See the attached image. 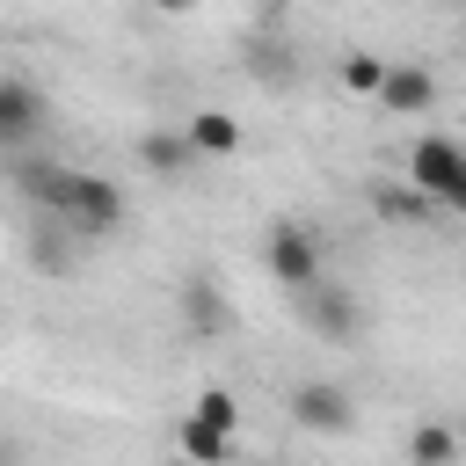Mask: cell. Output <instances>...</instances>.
<instances>
[{
    "label": "cell",
    "mask_w": 466,
    "mask_h": 466,
    "mask_svg": "<svg viewBox=\"0 0 466 466\" xmlns=\"http://www.w3.org/2000/svg\"><path fill=\"white\" fill-rule=\"evenodd\" d=\"M262 269L277 277V291H306V284H320V233L299 226V218H277L269 240H262Z\"/></svg>",
    "instance_id": "cell-3"
},
{
    "label": "cell",
    "mask_w": 466,
    "mask_h": 466,
    "mask_svg": "<svg viewBox=\"0 0 466 466\" xmlns=\"http://www.w3.org/2000/svg\"><path fill=\"white\" fill-rule=\"evenodd\" d=\"M175 451H189V459H233V430L189 408V415L175 422Z\"/></svg>",
    "instance_id": "cell-11"
},
{
    "label": "cell",
    "mask_w": 466,
    "mask_h": 466,
    "mask_svg": "<svg viewBox=\"0 0 466 466\" xmlns=\"http://www.w3.org/2000/svg\"><path fill=\"white\" fill-rule=\"evenodd\" d=\"M189 408H197V415H211V422H226V430H240V400H233L226 386H204Z\"/></svg>",
    "instance_id": "cell-14"
},
{
    "label": "cell",
    "mask_w": 466,
    "mask_h": 466,
    "mask_svg": "<svg viewBox=\"0 0 466 466\" xmlns=\"http://www.w3.org/2000/svg\"><path fill=\"white\" fill-rule=\"evenodd\" d=\"M408 459H415V466H451V459H466V437L422 422V430H408Z\"/></svg>",
    "instance_id": "cell-12"
},
{
    "label": "cell",
    "mask_w": 466,
    "mask_h": 466,
    "mask_svg": "<svg viewBox=\"0 0 466 466\" xmlns=\"http://www.w3.org/2000/svg\"><path fill=\"white\" fill-rule=\"evenodd\" d=\"M291 306H299V328H306V335H320V342H350V335L364 328L357 299H350V291H335L328 277H320V284H306V291H291Z\"/></svg>",
    "instance_id": "cell-5"
},
{
    "label": "cell",
    "mask_w": 466,
    "mask_h": 466,
    "mask_svg": "<svg viewBox=\"0 0 466 466\" xmlns=\"http://www.w3.org/2000/svg\"><path fill=\"white\" fill-rule=\"evenodd\" d=\"M284 408H291V422H299V430H313V437H335V430H350V422H357V393H350V386H335V379H299Z\"/></svg>",
    "instance_id": "cell-4"
},
{
    "label": "cell",
    "mask_w": 466,
    "mask_h": 466,
    "mask_svg": "<svg viewBox=\"0 0 466 466\" xmlns=\"http://www.w3.org/2000/svg\"><path fill=\"white\" fill-rule=\"evenodd\" d=\"M371 102H379L386 116H430V102H437V80H430L422 66H408V58H393Z\"/></svg>",
    "instance_id": "cell-6"
},
{
    "label": "cell",
    "mask_w": 466,
    "mask_h": 466,
    "mask_svg": "<svg viewBox=\"0 0 466 466\" xmlns=\"http://www.w3.org/2000/svg\"><path fill=\"white\" fill-rule=\"evenodd\" d=\"M182 131L197 138L204 160H233V153H240V116H226V109H189Z\"/></svg>",
    "instance_id": "cell-10"
},
{
    "label": "cell",
    "mask_w": 466,
    "mask_h": 466,
    "mask_svg": "<svg viewBox=\"0 0 466 466\" xmlns=\"http://www.w3.org/2000/svg\"><path fill=\"white\" fill-rule=\"evenodd\" d=\"M15 197L29 204V211H51V218H66L80 240H109L124 218H131V204H124V189L109 182V175H87V167H66V160H29V153H15Z\"/></svg>",
    "instance_id": "cell-1"
},
{
    "label": "cell",
    "mask_w": 466,
    "mask_h": 466,
    "mask_svg": "<svg viewBox=\"0 0 466 466\" xmlns=\"http://www.w3.org/2000/svg\"><path fill=\"white\" fill-rule=\"evenodd\" d=\"M175 306H182V328H189V335H226V328H233V299H226L211 277H189V284L175 291Z\"/></svg>",
    "instance_id": "cell-9"
},
{
    "label": "cell",
    "mask_w": 466,
    "mask_h": 466,
    "mask_svg": "<svg viewBox=\"0 0 466 466\" xmlns=\"http://www.w3.org/2000/svg\"><path fill=\"white\" fill-rule=\"evenodd\" d=\"M408 182H415L430 204H444V211L466 218V146H459V138L422 131V138L408 146Z\"/></svg>",
    "instance_id": "cell-2"
},
{
    "label": "cell",
    "mask_w": 466,
    "mask_h": 466,
    "mask_svg": "<svg viewBox=\"0 0 466 466\" xmlns=\"http://www.w3.org/2000/svg\"><path fill=\"white\" fill-rule=\"evenodd\" d=\"M197 160H204V153H197L189 131H146V138H138V167L160 175V182H189Z\"/></svg>",
    "instance_id": "cell-8"
},
{
    "label": "cell",
    "mask_w": 466,
    "mask_h": 466,
    "mask_svg": "<svg viewBox=\"0 0 466 466\" xmlns=\"http://www.w3.org/2000/svg\"><path fill=\"white\" fill-rule=\"evenodd\" d=\"M44 116H51V109H44V95H36L22 73H7V80H0V138L22 153V146L44 131Z\"/></svg>",
    "instance_id": "cell-7"
},
{
    "label": "cell",
    "mask_w": 466,
    "mask_h": 466,
    "mask_svg": "<svg viewBox=\"0 0 466 466\" xmlns=\"http://www.w3.org/2000/svg\"><path fill=\"white\" fill-rule=\"evenodd\" d=\"M386 66H393V58H379V51H350V58H342V87H350V95H379Z\"/></svg>",
    "instance_id": "cell-13"
},
{
    "label": "cell",
    "mask_w": 466,
    "mask_h": 466,
    "mask_svg": "<svg viewBox=\"0 0 466 466\" xmlns=\"http://www.w3.org/2000/svg\"><path fill=\"white\" fill-rule=\"evenodd\" d=\"M146 7H153V15H189L197 0H146Z\"/></svg>",
    "instance_id": "cell-15"
}]
</instances>
